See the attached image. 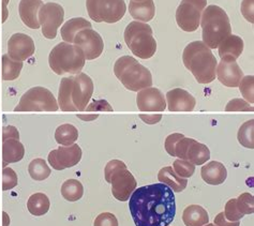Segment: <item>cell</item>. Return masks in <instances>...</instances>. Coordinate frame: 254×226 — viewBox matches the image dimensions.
<instances>
[{"mask_svg":"<svg viewBox=\"0 0 254 226\" xmlns=\"http://www.w3.org/2000/svg\"><path fill=\"white\" fill-rule=\"evenodd\" d=\"M129 199V209L136 226H169L175 219V195L164 183L135 189Z\"/></svg>","mask_w":254,"mask_h":226,"instance_id":"6da1fadb","label":"cell"},{"mask_svg":"<svg viewBox=\"0 0 254 226\" xmlns=\"http://www.w3.org/2000/svg\"><path fill=\"white\" fill-rule=\"evenodd\" d=\"M183 60L197 83L209 84L216 79L218 61L210 49L203 42L194 41L187 45Z\"/></svg>","mask_w":254,"mask_h":226,"instance_id":"7a4b0ae2","label":"cell"},{"mask_svg":"<svg viewBox=\"0 0 254 226\" xmlns=\"http://www.w3.org/2000/svg\"><path fill=\"white\" fill-rule=\"evenodd\" d=\"M203 43L210 50L217 49L225 38L232 35L230 18L226 12L218 5H208L200 17Z\"/></svg>","mask_w":254,"mask_h":226,"instance_id":"3957f363","label":"cell"},{"mask_svg":"<svg viewBox=\"0 0 254 226\" xmlns=\"http://www.w3.org/2000/svg\"><path fill=\"white\" fill-rule=\"evenodd\" d=\"M114 73L125 87L131 91H139L151 87L152 76L150 71L130 56L117 59Z\"/></svg>","mask_w":254,"mask_h":226,"instance_id":"277c9868","label":"cell"},{"mask_svg":"<svg viewBox=\"0 0 254 226\" xmlns=\"http://www.w3.org/2000/svg\"><path fill=\"white\" fill-rule=\"evenodd\" d=\"M83 51L74 44L62 42L52 50L49 56L51 69L58 75L78 74L85 65Z\"/></svg>","mask_w":254,"mask_h":226,"instance_id":"5b68a950","label":"cell"},{"mask_svg":"<svg viewBox=\"0 0 254 226\" xmlns=\"http://www.w3.org/2000/svg\"><path fill=\"white\" fill-rule=\"evenodd\" d=\"M125 41L133 55L141 59H149L157 52V42L149 25L131 22L125 30Z\"/></svg>","mask_w":254,"mask_h":226,"instance_id":"8992f818","label":"cell"},{"mask_svg":"<svg viewBox=\"0 0 254 226\" xmlns=\"http://www.w3.org/2000/svg\"><path fill=\"white\" fill-rule=\"evenodd\" d=\"M104 177L106 182L112 184V193L117 201L127 202L136 189L135 178L123 161L112 160L106 164Z\"/></svg>","mask_w":254,"mask_h":226,"instance_id":"52a82bcc","label":"cell"},{"mask_svg":"<svg viewBox=\"0 0 254 226\" xmlns=\"http://www.w3.org/2000/svg\"><path fill=\"white\" fill-rule=\"evenodd\" d=\"M87 12L96 23H117L126 14L125 0H86Z\"/></svg>","mask_w":254,"mask_h":226,"instance_id":"ba28073f","label":"cell"},{"mask_svg":"<svg viewBox=\"0 0 254 226\" xmlns=\"http://www.w3.org/2000/svg\"><path fill=\"white\" fill-rule=\"evenodd\" d=\"M58 110L54 95L44 87H33L25 92L14 109L15 112H57Z\"/></svg>","mask_w":254,"mask_h":226,"instance_id":"9c48e42d","label":"cell"},{"mask_svg":"<svg viewBox=\"0 0 254 226\" xmlns=\"http://www.w3.org/2000/svg\"><path fill=\"white\" fill-rule=\"evenodd\" d=\"M206 6L207 0H183L176 11L178 27L187 32L195 31Z\"/></svg>","mask_w":254,"mask_h":226,"instance_id":"30bf717a","label":"cell"},{"mask_svg":"<svg viewBox=\"0 0 254 226\" xmlns=\"http://www.w3.org/2000/svg\"><path fill=\"white\" fill-rule=\"evenodd\" d=\"M38 17L43 36L46 39L53 40L56 38L57 30L64 23V10L58 3L49 2L41 6Z\"/></svg>","mask_w":254,"mask_h":226,"instance_id":"8fae6325","label":"cell"},{"mask_svg":"<svg viewBox=\"0 0 254 226\" xmlns=\"http://www.w3.org/2000/svg\"><path fill=\"white\" fill-rule=\"evenodd\" d=\"M175 157L194 165H203L210 159V150L206 145L185 136L175 146Z\"/></svg>","mask_w":254,"mask_h":226,"instance_id":"7c38bea8","label":"cell"},{"mask_svg":"<svg viewBox=\"0 0 254 226\" xmlns=\"http://www.w3.org/2000/svg\"><path fill=\"white\" fill-rule=\"evenodd\" d=\"M25 156V147L19 142V132L13 125H6L2 130V165L16 163Z\"/></svg>","mask_w":254,"mask_h":226,"instance_id":"4fadbf2b","label":"cell"},{"mask_svg":"<svg viewBox=\"0 0 254 226\" xmlns=\"http://www.w3.org/2000/svg\"><path fill=\"white\" fill-rule=\"evenodd\" d=\"M48 160L52 168L56 170L70 169L81 162L82 149L76 144L60 146L59 148L50 152Z\"/></svg>","mask_w":254,"mask_h":226,"instance_id":"5bb4252c","label":"cell"},{"mask_svg":"<svg viewBox=\"0 0 254 226\" xmlns=\"http://www.w3.org/2000/svg\"><path fill=\"white\" fill-rule=\"evenodd\" d=\"M74 45L78 46L85 55L87 60H93L101 56L104 50V42L102 37L91 28H87L79 31L73 41Z\"/></svg>","mask_w":254,"mask_h":226,"instance_id":"9a60e30c","label":"cell"},{"mask_svg":"<svg viewBox=\"0 0 254 226\" xmlns=\"http://www.w3.org/2000/svg\"><path fill=\"white\" fill-rule=\"evenodd\" d=\"M93 94V83L92 79L85 74L78 73L73 76L72 85V102L77 111H84L88 105Z\"/></svg>","mask_w":254,"mask_h":226,"instance_id":"2e32d148","label":"cell"},{"mask_svg":"<svg viewBox=\"0 0 254 226\" xmlns=\"http://www.w3.org/2000/svg\"><path fill=\"white\" fill-rule=\"evenodd\" d=\"M217 77L219 82L226 87H238L244 77V72L239 68L236 59L231 56H224L217 65Z\"/></svg>","mask_w":254,"mask_h":226,"instance_id":"e0dca14e","label":"cell"},{"mask_svg":"<svg viewBox=\"0 0 254 226\" xmlns=\"http://www.w3.org/2000/svg\"><path fill=\"white\" fill-rule=\"evenodd\" d=\"M33 40L25 33H14L8 41V56L15 61H24L35 54Z\"/></svg>","mask_w":254,"mask_h":226,"instance_id":"ac0fdd59","label":"cell"},{"mask_svg":"<svg viewBox=\"0 0 254 226\" xmlns=\"http://www.w3.org/2000/svg\"><path fill=\"white\" fill-rule=\"evenodd\" d=\"M136 104L139 111L143 112H163L166 109L164 95L158 88L148 87L138 91Z\"/></svg>","mask_w":254,"mask_h":226,"instance_id":"d6986e66","label":"cell"},{"mask_svg":"<svg viewBox=\"0 0 254 226\" xmlns=\"http://www.w3.org/2000/svg\"><path fill=\"white\" fill-rule=\"evenodd\" d=\"M168 109L170 112H192L195 108V98L188 91L175 88L166 94Z\"/></svg>","mask_w":254,"mask_h":226,"instance_id":"ffe728a7","label":"cell"},{"mask_svg":"<svg viewBox=\"0 0 254 226\" xmlns=\"http://www.w3.org/2000/svg\"><path fill=\"white\" fill-rule=\"evenodd\" d=\"M42 5V0H21L18 5L19 16L27 27L31 29H38L41 27L38 15Z\"/></svg>","mask_w":254,"mask_h":226,"instance_id":"44dd1931","label":"cell"},{"mask_svg":"<svg viewBox=\"0 0 254 226\" xmlns=\"http://www.w3.org/2000/svg\"><path fill=\"white\" fill-rule=\"evenodd\" d=\"M200 176L207 184L219 185L226 180L227 170L222 163L211 161L203 166L200 170Z\"/></svg>","mask_w":254,"mask_h":226,"instance_id":"7402d4cb","label":"cell"},{"mask_svg":"<svg viewBox=\"0 0 254 226\" xmlns=\"http://www.w3.org/2000/svg\"><path fill=\"white\" fill-rule=\"evenodd\" d=\"M129 12L131 16L136 19L137 22H150L156 14L155 2H153V0H143V1L131 0L129 4Z\"/></svg>","mask_w":254,"mask_h":226,"instance_id":"603a6c76","label":"cell"},{"mask_svg":"<svg viewBox=\"0 0 254 226\" xmlns=\"http://www.w3.org/2000/svg\"><path fill=\"white\" fill-rule=\"evenodd\" d=\"M158 180L168 185L169 188L173 190V192H182L184 191L187 185H188V179L179 177L175 171H174L172 166H165L161 169L158 174Z\"/></svg>","mask_w":254,"mask_h":226,"instance_id":"cb8c5ba5","label":"cell"},{"mask_svg":"<svg viewBox=\"0 0 254 226\" xmlns=\"http://www.w3.org/2000/svg\"><path fill=\"white\" fill-rule=\"evenodd\" d=\"M183 221L186 226H204L209 222V217L203 207L190 205L184 210Z\"/></svg>","mask_w":254,"mask_h":226,"instance_id":"d4e9b609","label":"cell"},{"mask_svg":"<svg viewBox=\"0 0 254 226\" xmlns=\"http://www.w3.org/2000/svg\"><path fill=\"white\" fill-rule=\"evenodd\" d=\"M218 49L219 56L221 58L224 56H231L237 59L244 52V40L238 36L230 35L219 44Z\"/></svg>","mask_w":254,"mask_h":226,"instance_id":"484cf974","label":"cell"},{"mask_svg":"<svg viewBox=\"0 0 254 226\" xmlns=\"http://www.w3.org/2000/svg\"><path fill=\"white\" fill-rule=\"evenodd\" d=\"M87 28H91V24L83 17H74L69 19L62 27V37L64 41L72 44L74 38L79 31Z\"/></svg>","mask_w":254,"mask_h":226,"instance_id":"4316f807","label":"cell"},{"mask_svg":"<svg viewBox=\"0 0 254 226\" xmlns=\"http://www.w3.org/2000/svg\"><path fill=\"white\" fill-rule=\"evenodd\" d=\"M72 85L73 76L64 77L60 82L58 92V106L64 112H76V108L72 102Z\"/></svg>","mask_w":254,"mask_h":226,"instance_id":"83f0119b","label":"cell"},{"mask_svg":"<svg viewBox=\"0 0 254 226\" xmlns=\"http://www.w3.org/2000/svg\"><path fill=\"white\" fill-rule=\"evenodd\" d=\"M50 199L44 193L32 194L27 202V209L32 216L41 217L50 210Z\"/></svg>","mask_w":254,"mask_h":226,"instance_id":"f1b7e54d","label":"cell"},{"mask_svg":"<svg viewBox=\"0 0 254 226\" xmlns=\"http://www.w3.org/2000/svg\"><path fill=\"white\" fill-rule=\"evenodd\" d=\"M78 138V131L73 124L64 123L59 125L55 132L56 142L62 146H71Z\"/></svg>","mask_w":254,"mask_h":226,"instance_id":"f546056e","label":"cell"},{"mask_svg":"<svg viewBox=\"0 0 254 226\" xmlns=\"http://www.w3.org/2000/svg\"><path fill=\"white\" fill-rule=\"evenodd\" d=\"M84 194L83 184L76 179H69L62 185V195L68 202H77Z\"/></svg>","mask_w":254,"mask_h":226,"instance_id":"4dcf8cb0","label":"cell"},{"mask_svg":"<svg viewBox=\"0 0 254 226\" xmlns=\"http://www.w3.org/2000/svg\"><path fill=\"white\" fill-rule=\"evenodd\" d=\"M23 69L22 61H15L8 55L2 56V79L3 81H14Z\"/></svg>","mask_w":254,"mask_h":226,"instance_id":"1f68e13d","label":"cell"},{"mask_svg":"<svg viewBox=\"0 0 254 226\" xmlns=\"http://www.w3.org/2000/svg\"><path fill=\"white\" fill-rule=\"evenodd\" d=\"M28 171L30 177L33 180L42 181L48 179L51 175V169L49 168L48 163H46L43 159H35L32 160L28 166Z\"/></svg>","mask_w":254,"mask_h":226,"instance_id":"d6a6232c","label":"cell"},{"mask_svg":"<svg viewBox=\"0 0 254 226\" xmlns=\"http://www.w3.org/2000/svg\"><path fill=\"white\" fill-rule=\"evenodd\" d=\"M237 138L239 144L246 148L253 149L254 148V120L245 122L242 127L239 128Z\"/></svg>","mask_w":254,"mask_h":226,"instance_id":"836d02e7","label":"cell"},{"mask_svg":"<svg viewBox=\"0 0 254 226\" xmlns=\"http://www.w3.org/2000/svg\"><path fill=\"white\" fill-rule=\"evenodd\" d=\"M236 208L240 214L252 215L254 212V197L250 193H242L236 198Z\"/></svg>","mask_w":254,"mask_h":226,"instance_id":"e575fe53","label":"cell"},{"mask_svg":"<svg viewBox=\"0 0 254 226\" xmlns=\"http://www.w3.org/2000/svg\"><path fill=\"white\" fill-rule=\"evenodd\" d=\"M239 90L245 99V101L249 104L254 102V77L253 75L244 76L239 83Z\"/></svg>","mask_w":254,"mask_h":226,"instance_id":"d590c367","label":"cell"},{"mask_svg":"<svg viewBox=\"0 0 254 226\" xmlns=\"http://www.w3.org/2000/svg\"><path fill=\"white\" fill-rule=\"evenodd\" d=\"M173 170L179 177L188 179V178L192 177L193 174H194L195 165L191 163V162H189V161H187V160H182V159H178V160L174 162Z\"/></svg>","mask_w":254,"mask_h":226,"instance_id":"8d00e7d4","label":"cell"},{"mask_svg":"<svg viewBox=\"0 0 254 226\" xmlns=\"http://www.w3.org/2000/svg\"><path fill=\"white\" fill-rule=\"evenodd\" d=\"M223 214L225 216L226 220L230 221V222L240 221L245 217L244 215L240 214V212L236 208V198H232L226 203Z\"/></svg>","mask_w":254,"mask_h":226,"instance_id":"74e56055","label":"cell"},{"mask_svg":"<svg viewBox=\"0 0 254 226\" xmlns=\"http://www.w3.org/2000/svg\"><path fill=\"white\" fill-rule=\"evenodd\" d=\"M18 183V177L16 172L11 168H4L2 171V190H11L15 188Z\"/></svg>","mask_w":254,"mask_h":226,"instance_id":"f35d334b","label":"cell"},{"mask_svg":"<svg viewBox=\"0 0 254 226\" xmlns=\"http://www.w3.org/2000/svg\"><path fill=\"white\" fill-rule=\"evenodd\" d=\"M226 112H253L252 104H249L243 99H233L225 106Z\"/></svg>","mask_w":254,"mask_h":226,"instance_id":"ab89813d","label":"cell"},{"mask_svg":"<svg viewBox=\"0 0 254 226\" xmlns=\"http://www.w3.org/2000/svg\"><path fill=\"white\" fill-rule=\"evenodd\" d=\"M93 226H118V220L111 212H103L96 218Z\"/></svg>","mask_w":254,"mask_h":226,"instance_id":"60d3db41","label":"cell"},{"mask_svg":"<svg viewBox=\"0 0 254 226\" xmlns=\"http://www.w3.org/2000/svg\"><path fill=\"white\" fill-rule=\"evenodd\" d=\"M183 137H185V135L182 134V133H173V134L166 137L164 142V147L170 156L175 157V146Z\"/></svg>","mask_w":254,"mask_h":226,"instance_id":"b9f144b4","label":"cell"},{"mask_svg":"<svg viewBox=\"0 0 254 226\" xmlns=\"http://www.w3.org/2000/svg\"><path fill=\"white\" fill-rule=\"evenodd\" d=\"M87 112L92 111H100V112H113L112 106L105 101V100H98V101H93L90 105L87 106Z\"/></svg>","mask_w":254,"mask_h":226,"instance_id":"7bdbcfd3","label":"cell"},{"mask_svg":"<svg viewBox=\"0 0 254 226\" xmlns=\"http://www.w3.org/2000/svg\"><path fill=\"white\" fill-rule=\"evenodd\" d=\"M242 13L247 21L251 24L254 23L253 18V0H244L242 2Z\"/></svg>","mask_w":254,"mask_h":226,"instance_id":"ee69618b","label":"cell"},{"mask_svg":"<svg viewBox=\"0 0 254 226\" xmlns=\"http://www.w3.org/2000/svg\"><path fill=\"white\" fill-rule=\"evenodd\" d=\"M215 225L216 226H240V221H236V222L227 221L223 212H220V214L215 218Z\"/></svg>","mask_w":254,"mask_h":226,"instance_id":"f6af8a7d","label":"cell"},{"mask_svg":"<svg viewBox=\"0 0 254 226\" xmlns=\"http://www.w3.org/2000/svg\"><path fill=\"white\" fill-rule=\"evenodd\" d=\"M139 118L142 119L144 122H146L147 124H156L159 121H161L162 119V115L158 114V115H139Z\"/></svg>","mask_w":254,"mask_h":226,"instance_id":"bcb514c9","label":"cell"},{"mask_svg":"<svg viewBox=\"0 0 254 226\" xmlns=\"http://www.w3.org/2000/svg\"><path fill=\"white\" fill-rule=\"evenodd\" d=\"M10 0H2V11H3V14H2V22L4 23L6 21V18H8V9H6V4L9 3Z\"/></svg>","mask_w":254,"mask_h":226,"instance_id":"7dc6e473","label":"cell"},{"mask_svg":"<svg viewBox=\"0 0 254 226\" xmlns=\"http://www.w3.org/2000/svg\"><path fill=\"white\" fill-rule=\"evenodd\" d=\"M98 117H99L98 114H96V115H77V118H81V119H83V120H85V121L95 120V119H97Z\"/></svg>","mask_w":254,"mask_h":226,"instance_id":"c3c4849f","label":"cell"},{"mask_svg":"<svg viewBox=\"0 0 254 226\" xmlns=\"http://www.w3.org/2000/svg\"><path fill=\"white\" fill-rule=\"evenodd\" d=\"M3 226H8L10 224V219L8 217V215H6V212H3Z\"/></svg>","mask_w":254,"mask_h":226,"instance_id":"681fc988","label":"cell"},{"mask_svg":"<svg viewBox=\"0 0 254 226\" xmlns=\"http://www.w3.org/2000/svg\"><path fill=\"white\" fill-rule=\"evenodd\" d=\"M204 226H216L215 224H209V223H207L206 225H204Z\"/></svg>","mask_w":254,"mask_h":226,"instance_id":"f907efd6","label":"cell"},{"mask_svg":"<svg viewBox=\"0 0 254 226\" xmlns=\"http://www.w3.org/2000/svg\"><path fill=\"white\" fill-rule=\"evenodd\" d=\"M135 1H143V0H135Z\"/></svg>","mask_w":254,"mask_h":226,"instance_id":"816d5d0a","label":"cell"}]
</instances>
